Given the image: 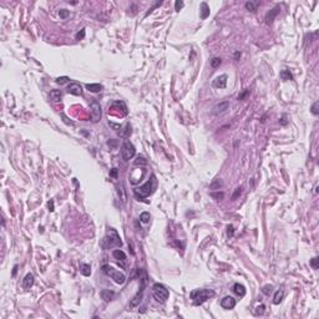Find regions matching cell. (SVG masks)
Returning a JSON list of instances; mask_svg holds the SVG:
<instances>
[{
  "label": "cell",
  "instance_id": "6da1fadb",
  "mask_svg": "<svg viewBox=\"0 0 319 319\" xmlns=\"http://www.w3.org/2000/svg\"><path fill=\"white\" fill-rule=\"evenodd\" d=\"M156 187H157V180H156V176L152 175L151 180H149L143 186H141V187H137V188L134 190V195H135L136 198L143 199L146 197H149L150 195H152L155 192Z\"/></svg>",
  "mask_w": 319,
  "mask_h": 319
},
{
  "label": "cell",
  "instance_id": "7a4b0ae2",
  "mask_svg": "<svg viewBox=\"0 0 319 319\" xmlns=\"http://www.w3.org/2000/svg\"><path fill=\"white\" fill-rule=\"evenodd\" d=\"M215 296V292L212 289H195L191 292V299L193 300L195 305H201L207 299Z\"/></svg>",
  "mask_w": 319,
  "mask_h": 319
},
{
  "label": "cell",
  "instance_id": "3957f363",
  "mask_svg": "<svg viewBox=\"0 0 319 319\" xmlns=\"http://www.w3.org/2000/svg\"><path fill=\"white\" fill-rule=\"evenodd\" d=\"M105 243H107L106 248L107 247H121L122 246V241H121V238H120V234L114 228H107V232H106V236L102 241V244H105Z\"/></svg>",
  "mask_w": 319,
  "mask_h": 319
},
{
  "label": "cell",
  "instance_id": "277c9868",
  "mask_svg": "<svg viewBox=\"0 0 319 319\" xmlns=\"http://www.w3.org/2000/svg\"><path fill=\"white\" fill-rule=\"evenodd\" d=\"M102 272H103L106 275L111 277L117 284H124V283L126 282L125 274L121 273V272H118V271H116L114 267H111L110 264H103V265H102Z\"/></svg>",
  "mask_w": 319,
  "mask_h": 319
},
{
  "label": "cell",
  "instance_id": "5b68a950",
  "mask_svg": "<svg viewBox=\"0 0 319 319\" xmlns=\"http://www.w3.org/2000/svg\"><path fill=\"white\" fill-rule=\"evenodd\" d=\"M152 294H153L155 299L160 303H165L168 299V296H170L168 289L161 283H155L152 286Z\"/></svg>",
  "mask_w": 319,
  "mask_h": 319
},
{
  "label": "cell",
  "instance_id": "8992f818",
  "mask_svg": "<svg viewBox=\"0 0 319 319\" xmlns=\"http://www.w3.org/2000/svg\"><path fill=\"white\" fill-rule=\"evenodd\" d=\"M140 282H141V286H140V289H138V292L136 293V296L132 298V300L130 302V309H134V308H136L137 305L141 303V300H142V298H143V292H145V288H146V283H147V275H146V273L143 272V275L140 278Z\"/></svg>",
  "mask_w": 319,
  "mask_h": 319
},
{
  "label": "cell",
  "instance_id": "52a82bcc",
  "mask_svg": "<svg viewBox=\"0 0 319 319\" xmlns=\"http://www.w3.org/2000/svg\"><path fill=\"white\" fill-rule=\"evenodd\" d=\"M136 153V149L135 146L132 145L130 141H125L121 146V156L125 161H130V160L135 156Z\"/></svg>",
  "mask_w": 319,
  "mask_h": 319
},
{
  "label": "cell",
  "instance_id": "ba28073f",
  "mask_svg": "<svg viewBox=\"0 0 319 319\" xmlns=\"http://www.w3.org/2000/svg\"><path fill=\"white\" fill-rule=\"evenodd\" d=\"M90 109H91V118H92V122H97L100 121L101 118V106L97 101H92L90 103Z\"/></svg>",
  "mask_w": 319,
  "mask_h": 319
},
{
  "label": "cell",
  "instance_id": "9c48e42d",
  "mask_svg": "<svg viewBox=\"0 0 319 319\" xmlns=\"http://www.w3.org/2000/svg\"><path fill=\"white\" fill-rule=\"evenodd\" d=\"M221 307H222L223 309H227V310L233 309V308L236 307V299H234L233 297H231V296L224 297V298L221 300Z\"/></svg>",
  "mask_w": 319,
  "mask_h": 319
},
{
  "label": "cell",
  "instance_id": "30bf717a",
  "mask_svg": "<svg viewBox=\"0 0 319 319\" xmlns=\"http://www.w3.org/2000/svg\"><path fill=\"white\" fill-rule=\"evenodd\" d=\"M68 92L71 95H75V96H81L82 95V87L77 82H72L68 86Z\"/></svg>",
  "mask_w": 319,
  "mask_h": 319
},
{
  "label": "cell",
  "instance_id": "8fae6325",
  "mask_svg": "<svg viewBox=\"0 0 319 319\" xmlns=\"http://www.w3.org/2000/svg\"><path fill=\"white\" fill-rule=\"evenodd\" d=\"M227 75H221V76H218V77H216L215 80H213V87H216V89H224L226 86H227Z\"/></svg>",
  "mask_w": 319,
  "mask_h": 319
},
{
  "label": "cell",
  "instance_id": "7c38bea8",
  "mask_svg": "<svg viewBox=\"0 0 319 319\" xmlns=\"http://www.w3.org/2000/svg\"><path fill=\"white\" fill-rule=\"evenodd\" d=\"M228 107H230V102L228 101H223V102H221V103L215 106L213 110H212V114H213V115L223 114L226 110H228Z\"/></svg>",
  "mask_w": 319,
  "mask_h": 319
},
{
  "label": "cell",
  "instance_id": "4fadbf2b",
  "mask_svg": "<svg viewBox=\"0 0 319 319\" xmlns=\"http://www.w3.org/2000/svg\"><path fill=\"white\" fill-rule=\"evenodd\" d=\"M118 134H120V137H124V138H128L132 134V128H131V125L128 122H126L124 125V127L120 128L118 131Z\"/></svg>",
  "mask_w": 319,
  "mask_h": 319
},
{
  "label": "cell",
  "instance_id": "5bb4252c",
  "mask_svg": "<svg viewBox=\"0 0 319 319\" xmlns=\"http://www.w3.org/2000/svg\"><path fill=\"white\" fill-rule=\"evenodd\" d=\"M34 274H31V273H28L25 275V278L23 279V287L25 288V289H30L33 286H34Z\"/></svg>",
  "mask_w": 319,
  "mask_h": 319
},
{
  "label": "cell",
  "instance_id": "9a60e30c",
  "mask_svg": "<svg viewBox=\"0 0 319 319\" xmlns=\"http://www.w3.org/2000/svg\"><path fill=\"white\" fill-rule=\"evenodd\" d=\"M279 6H275L274 9H272V10H269V12L267 14V16H265V23H267L268 25H271L272 23H273V20H274V18L279 14Z\"/></svg>",
  "mask_w": 319,
  "mask_h": 319
},
{
  "label": "cell",
  "instance_id": "2e32d148",
  "mask_svg": "<svg viewBox=\"0 0 319 319\" xmlns=\"http://www.w3.org/2000/svg\"><path fill=\"white\" fill-rule=\"evenodd\" d=\"M232 290L234 292V293L239 297H244L246 294V288L243 284H239V283H234L233 287H232Z\"/></svg>",
  "mask_w": 319,
  "mask_h": 319
},
{
  "label": "cell",
  "instance_id": "e0dca14e",
  "mask_svg": "<svg viewBox=\"0 0 319 319\" xmlns=\"http://www.w3.org/2000/svg\"><path fill=\"white\" fill-rule=\"evenodd\" d=\"M101 297H102V299H103L105 302H110V300H112L114 297H115V292H112V290H110V289H102V290H101Z\"/></svg>",
  "mask_w": 319,
  "mask_h": 319
},
{
  "label": "cell",
  "instance_id": "ac0fdd59",
  "mask_svg": "<svg viewBox=\"0 0 319 319\" xmlns=\"http://www.w3.org/2000/svg\"><path fill=\"white\" fill-rule=\"evenodd\" d=\"M112 256H114V258H115L116 261H118V262H125V261H126V254H125V252L121 251V249H115V251L112 252Z\"/></svg>",
  "mask_w": 319,
  "mask_h": 319
},
{
  "label": "cell",
  "instance_id": "d6986e66",
  "mask_svg": "<svg viewBox=\"0 0 319 319\" xmlns=\"http://www.w3.org/2000/svg\"><path fill=\"white\" fill-rule=\"evenodd\" d=\"M61 97H62V92H61L60 90H52V91H50V99L54 101V102L61 101Z\"/></svg>",
  "mask_w": 319,
  "mask_h": 319
},
{
  "label": "cell",
  "instance_id": "ffe728a7",
  "mask_svg": "<svg viewBox=\"0 0 319 319\" xmlns=\"http://www.w3.org/2000/svg\"><path fill=\"white\" fill-rule=\"evenodd\" d=\"M209 16V6L207 3H201V19L205 20Z\"/></svg>",
  "mask_w": 319,
  "mask_h": 319
},
{
  "label": "cell",
  "instance_id": "44dd1931",
  "mask_svg": "<svg viewBox=\"0 0 319 319\" xmlns=\"http://www.w3.org/2000/svg\"><path fill=\"white\" fill-rule=\"evenodd\" d=\"M80 272H81L85 277H89V275L91 274V267H90V264L81 263V264H80Z\"/></svg>",
  "mask_w": 319,
  "mask_h": 319
},
{
  "label": "cell",
  "instance_id": "7402d4cb",
  "mask_svg": "<svg viewBox=\"0 0 319 319\" xmlns=\"http://www.w3.org/2000/svg\"><path fill=\"white\" fill-rule=\"evenodd\" d=\"M283 297H284V292L281 289V290H277L275 294H274V298H273V303L274 304H279L282 300H283Z\"/></svg>",
  "mask_w": 319,
  "mask_h": 319
},
{
  "label": "cell",
  "instance_id": "603a6c76",
  "mask_svg": "<svg viewBox=\"0 0 319 319\" xmlns=\"http://www.w3.org/2000/svg\"><path fill=\"white\" fill-rule=\"evenodd\" d=\"M86 89L91 92H100L102 90V85H100V84H87Z\"/></svg>",
  "mask_w": 319,
  "mask_h": 319
},
{
  "label": "cell",
  "instance_id": "cb8c5ba5",
  "mask_svg": "<svg viewBox=\"0 0 319 319\" xmlns=\"http://www.w3.org/2000/svg\"><path fill=\"white\" fill-rule=\"evenodd\" d=\"M258 6H259V2H247L246 3V9L252 12H254Z\"/></svg>",
  "mask_w": 319,
  "mask_h": 319
},
{
  "label": "cell",
  "instance_id": "d4e9b609",
  "mask_svg": "<svg viewBox=\"0 0 319 319\" xmlns=\"http://www.w3.org/2000/svg\"><path fill=\"white\" fill-rule=\"evenodd\" d=\"M281 77H282V80H284V81H288V80H293V75H292L290 71L287 70V69H284V70L281 71Z\"/></svg>",
  "mask_w": 319,
  "mask_h": 319
},
{
  "label": "cell",
  "instance_id": "484cf974",
  "mask_svg": "<svg viewBox=\"0 0 319 319\" xmlns=\"http://www.w3.org/2000/svg\"><path fill=\"white\" fill-rule=\"evenodd\" d=\"M222 186H223V182H222L221 180H215L213 182L209 184V188H211V190H219Z\"/></svg>",
  "mask_w": 319,
  "mask_h": 319
},
{
  "label": "cell",
  "instance_id": "4316f807",
  "mask_svg": "<svg viewBox=\"0 0 319 319\" xmlns=\"http://www.w3.org/2000/svg\"><path fill=\"white\" fill-rule=\"evenodd\" d=\"M118 193H120V198L122 199V202H126V191H125V187H124V183H120Z\"/></svg>",
  "mask_w": 319,
  "mask_h": 319
},
{
  "label": "cell",
  "instance_id": "83f0119b",
  "mask_svg": "<svg viewBox=\"0 0 319 319\" xmlns=\"http://www.w3.org/2000/svg\"><path fill=\"white\" fill-rule=\"evenodd\" d=\"M150 218H151V215L149 213V212H142V213L140 215V221L142 223H149Z\"/></svg>",
  "mask_w": 319,
  "mask_h": 319
},
{
  "label": "cell",
  "instance_id": "f1b7e54d",
  "mask_svg": "<svg viewBox=\"0 0 319 319\" xmlns=\"http://www.w3.org/2000/svg\"><path fill=\"white\" fill-rule=\"evenodd\" d=\"M221 62H222V60H221L219 58H212L211 61H209V64H211L212 68H218V66L221 65Z\"/></svg>",
  "mask_w": 319,
  "mask_h": 319
},
{
  "label": "cell",
  "instance_id": "f546056e",
  "mask_svg": "<svg viewBox=\"0 0 319 319\" xmlns=\"http://www.w3.org/2000/svg\"><path fill=\"white\" fill-rule=\"evenodd\" d=\"M272 290H273V286H264L263 288H262V293L263 294H265V296H269L271 293H272Z\"/></svg>",
  "mask_w": 319,
  "mask_h": 319
},
{
  "label": "cell",
  "instance_id": "4dcf8cb0",
  "mask_svg": "<svg viewBox=\"0 0 319 319\" xmlns=\"http://www.w3.org/2000/svg\"><path fill=\"white\" fill-rule=\"evenodd\" d=\"M69 81H70V79H69L68 76H61V77H58V79H56V82H58L59 85H64V84L69 82Z\"/></svg>",
  "mask_w": 319,
  "mask_h": 319
},
{
  "label": "cell",
  "instance_id": "1f68e13d",
  "mask_svg": "<svg viewBox=\"0 0 319 319\" xmlns=\"http://www.w3.org/2000/svg\"><path fill=\"white\" fill-rule=\"evenodd\" d=\"M264 309H265V307L263 304H261V305H258V307L256 308V310H254V314L256 315H261V314H263L264 313Z\"/></svg>",
  "mask_w": 319,
  "mask_h": 319
},
{
  "label": "cell",
  "instance_id": "d6a6232c",
  "mask_svg": "<svg viewBox=\"0 0 319 319\" xmlns=\"http://www.w3.org/2000/svg\"><path fill=\"white\" fill-rule=\"evenodd\" d=\"M69 14H70L69 10H66V9H61V10L59 11V15H60L61 19H66V18L69 16Z\"/></svg>",
  "mask_w": 319,
  "mask_h": 319
},
{
  "label": "cell",
  "instance_id": "836d02e7",
  "mask_svg": "<svg viewBox=\"0 0 319 319\" xmlns=\"http://www.w3.org/2000/svg\"><path fill=\"white\" fill-rule=\"evenodd\" d=\"M318 106H319V102H318V101H317V102H314V103H313V106H312V114H313V115H315V116L319 114Z\"/></svg>",
  "mask_w": 319,
  "mask_h": 319
},
{
  "label": "cell",
  "instance_id": "e575fe53",
  "mask_svg": "<svg viewBox=\"0 0 319 319\" xmlns=\"http://www.w3.org/2000/svg\"><path fill=\"white\" fill-rule=\"evenodd\" d=\"M318 262H319V258L318 257H314L312 261H310V265L313 269H318Z\"/></svg>",
  "mask_w": 319,
  "mask_h": 319
},
{
  "label": "cell",
  "instance_id": "d590c367",
  "mask_svg": "<svg viewBox=\"0 0 319 319\" xmlns=\"http://www.w3.org/2000/svg\"><path fill=\"white\" fill-rule=\"evenodd\" d=\"M223 192H217V193H211V197H213V198H216L217 201H221V199L223 198Z\"/></svg>",
  "mask_w": 319,
  "mask_h": 319
},
{
  "label": "cell",
  "instance_id": "8d00e7d4",
  "mask_svg": "<svg viewBox=\"0 0 319 319\" xmlns=\"http://www.w3.org/2000/svg\"><path fill=\"white\" fill-rule=\"evenodd\" d=\"M182 8H183V2H181V0H177V2L175 3V9H176V11H180Z\"/></svg>",
  "mask_w": 319,
  "mask_h": 319
},
{
  "label": "cell",
  "instance_id": "74e56055",
  "mask_svg": "<svg viewBox=\"0 0 319 319\" xmlns=\"http://www.w3.org/2000/svg\"><path fill=\"white\" fill-rule=\"evenodd\" d=\"M146 163H147V161L143 157H137V160L135 161V165H146Z\"/></svg>",
  "mask_w": 319,
  "mask_h": 319
},
{
  "label": "cell",
  "instance_id": "f35d334b",
  "mask_svg": "<svg viewBox=\"0 0 319 319\" xmlns=\"http://www.w3.org/2000/svg\"><path fill=\"white\" fill-rule=\"evenodd\" d=\"M241 193H242V187H237L236 191H234V193H233V196H232V199H236Z\"/></svg>",
  "mask_w": 319,
  "mask_h": 319
},
{
  "label": "cell",
  "instance_id": "ab89813d",
  "mask_svg": "<svg viewBox=\"0 0 319 319\" xmlns=\"http://www.w3.org/2000/svg\"><path fill=\"white\" fill-rule=\"evenodd\" d=\"M107 145L110 146V147H112V149H116L118 142H117V140H110V141H107Z\"/></svg>",
  "mask_w": 319,
  "mask_h": 319
},
{
  "label": "cell",
  "instance_id": "60d3db41",
  "mask_svg": "<svg viewBox=\"0 0 319 319\" xmlns=\"http://www.w3.org/2000/svg\"><path fill=\"white\" fill-rule=\"evenodd\" d=\"M248 92H249L248 90H244V91L242 92V94H239V95H238V100H243V99L248 95Z\"/></svg>",
  "mask_w": 319,
  "mask_h": 319
},
{
  "label": "cell",
  "instance_id": "b9f144b4",
  "mask_svg": "<svg viewBox=\"0 0 319 319\" xmlns=\"http://www.w3.org/2000/svg\"><path fill=\"white\" fill-rule=\"evenodd\" d=\"M227 230H228V231H227V236H228V237H232V236H233V232H234L233 226H228Z\"/></svg>",
  "mask_w": 319,
  "mask_h": 319
},
{
  "label": "cell",
  "instance_id": "7bdbcfd3",
  "mask_svg": "<svg viewBox=\"0 0 319 319\" xmlns=\"http://www.w3.org/2000/svg\"><path fill=\"white\" fill-rule=\"evenodd\" d=\"M84 36H85V29H82V30L80 31V33H77V34H76V39H77V40H80V39H82Z\"/></svg>",
  "mask_w": 319,
  "mask_h": 319
},
{
  "label": "cell",
  "instance_id": "ee69618b",
  "mask_svg": "<svg viewBox=\"0 0 319 319\" xmlns=\"http://www.w3.org/2000/svg\"><path fill=\"white\" fill-rule=\"evenodd\" d=\"M47 206H49V209L52 212L54 211V201H49V203H47Z\"/></svg>",
  "mask_w": 319,
  "mask_h": 319
},
{
  "label": "cell",
  "instance_id": "f6af8a7d",
  "mask_svg": "<svg viewBox=\"0 0 319 319\" xmlns=\"http://www.w3.org/2000/svg\"><path fill=\"white\" fill-rule=\"evenodd\" d=\"M112 177H116L117 176V170L116 168H112V171H111V174H110Z\"/></svg>",
  "mask_w": 319,
  "mask_h": 319
},
{
  "label": "cell",
  "instance_id": "bcb514c9",
  "mask_svg": "<svg viewBox=\"0 0 319 319\" xmlns=\"http://www.w3.org/2000/svg\"><path fill=\"white\" fill-rule=\"evenodd\" d=\"M234 58H236V59L238 60L239 58H241V52H238V51H237V52H236V54H234Z\"/></svg>",
  "mask_w": 319,
  "mask_h": 319
},
{
  "label": "cell",
  "instance_id": "7dc6e473",
  "mask_svg": "<svg viewBox=\"0 0 319 319\" xmlns=\"http://www.w3.org/2000/svg\"><path fill=\"white\" fill-rule=\"evenodd\" d=\"M16 271H18V265H15V267H14V271H12V275H15V274H16Z\"/></svg>",
  "mask_w": 319,
  "mask_h": 319
},
{
  "label": "cell",
  "instance_id": "c3c4849f",
  "mask_svg": "<svg viewBox=\"0 0 319 319\" xmlns=\"http://www.w3.org/2000/svg\"><path fill=\"white\" fill-rule=\"evenodd\" d=\"M281 124H282V125H286V124H287V121H286V118H284V117L282 118V121H281Z\"/></svg>",
  "mask_w": 319,
  "mask_h": 319
}]
</instances>
